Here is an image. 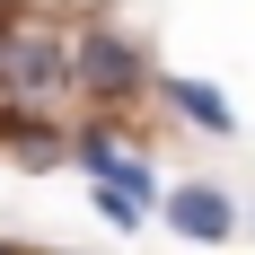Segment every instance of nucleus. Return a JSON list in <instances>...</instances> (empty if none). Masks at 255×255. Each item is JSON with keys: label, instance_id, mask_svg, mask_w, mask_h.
<instances>
[{"label": "nucleus", "instance_id": "nucleus-2", "mask_svg": "<svg viewBox=\"0 0 255 255\" xmlns=\"http://www.w3.org/2000/svg\"><path fill=\"white\" fill-rule=\"evenodd\" d=\"M62 44H71V26H53V18H0V106H35V115L71 106Z\"/></svg>", "mask_w": 255, "mask_h": 255}, {"label": "nucleus", "instance_id": "nucleus-6", "mask_svg": "<svg viewBox=\"0 0 255 255\" xmlns=\"http://www.w3.org/2000/svg\"><path fill=\"white\" fill-rule=\"evenodd\" d=\"M0 158L44 176V167H71V124H53L35 106H0Z\"/></svg>", "mask_w": 255, "mask_h": 255}, {"label": "nucleus", "instance_id": "nucleus-8", "mask_svg": "<svg viewBox=\"0 0 255 255\" xmlns=\"http://www.w3.org/2000/svg\"><path fill=\"white\" fill-rule=\"evenodd\" d=\"M0 255H26V247H9V238H0Z\"/></svg>", "mask_w": 255, "mask_h": 255}, {"label": "nucleus", "instance_id": "nucleus-3", "mask_svg": "<svg viewBox=\"0 0 255 255\" xmlns=\"http://www.w3.org/2000/svg\"><path fill=\"white\" fill-rule=\"evenodd\" d=\"M71 167H79L88 185H115V194H124V203H141V211L158 203V167H150V158H132L124 132L106 124V115H97V124H71Z\"/></svg>", "mask_w": 255, "mask_h": 255}, {"label": "nucleus", "instance_id": "nucleus-5", "mask_svg": "<svg viewBox=\"0 0 255 255\" xmlns=\"http://www.w3.org/2000/svg\"><path fill=\"white\" fill-rule=\"evenodd\" d=\"M150 106L176 115V124H194L203 141H229V132H238V106L220 97L211 79H194V71H158V79H150Z\"/></svg>", "mask_w": 255, "mask_h": 255}, {"label": "nucleus", "instance_id": "nucleus-1", "mask_svg": "<svg viewBox=\"0 0 255 255\" xmlns=\"http://www.w3.org/2000/svg\"><path fill=\"white\" fill-rule=\"evenodd\" d=\"M150 79H158V62L132 44L124 26H106V18H79L71 26V44H62V88H71V106L124 124L132 106H150Z\"/></svg>", "mask_w": 255, "mask_h": 255}, {"label": "nucleus", "instance_id": "nucleus-7", "mask_svg": "<svg viewBox=\"0 0 255 255\" xmlns=\"http://www.w3.org/2000/svg\"><path fill=\"white\" fill-rule=\"evenodd\" d=\"M88 203H97L106 220H115V229H141V220H150V211H141V203H124L115 185H88Z\"/></svg>", "mask_w": 255, "mask_h": 255}, {"label": "nucleus", "instance_id": "nucleus-4", "mask_svg": "<svg viewBox=\"0 0 255 255\" xmlns=\"http://www.w3.org/2000/svg\"><path fill=\"white\" fill-rule=\"evenodd\" d=\"M150 220H167L185 247H229L238 238V194L229 185H158Z\"/></svg>", "mask_w": 255, "mask_h": 255}, {"label": "nucleus", "instance_id": "nucleus-9", "mask_svg": "<svg viewBox=\"0 0 255 255\" xmlns=\"http://www.w3.org/2000/svg\"><path fill=\"white\" fill-rule=\"evenodd\" d=\"M44 255H71V247H44Z\"/></svg>", "mask_w": 255, "mask_h": 255}]
</instances>
